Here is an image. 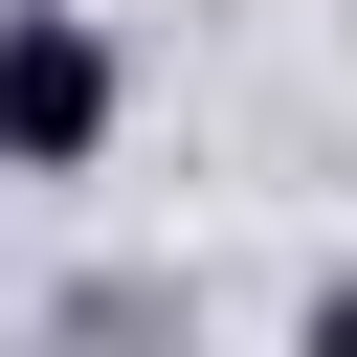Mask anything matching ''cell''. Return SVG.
Listing matches in <instances>:
<instances>
[{"instance_id": "7a4b0ae2", "label": "cell", "mask_w": 357, "mask_h": 357, "mask_svg": "<svg viewBox=\"0 0 357 357\" xmlns=\"http://www.w3.org/2000/svg\"><path fill=\"white\" fill-rule=\"evenodd\" d=\"M290 357H357V290H312V312H290Z\"/></svg>"}, {"instance_id": "6da1fadb", "label": "cell", "mask_w": 357, "mask_h": 357, "mask_svg": "<svg viewBox=\"0 0 357 357\" xmlns=\"http://www.w3.org/2000/svg\"><path fill=\"white\" fill-rule=\"evenodd\" d=\"M89 156H112V22L0 0V178H89Z\"/></svg>"}]
</instances>
